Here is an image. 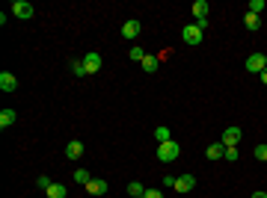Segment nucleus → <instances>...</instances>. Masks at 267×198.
<instances>
[{
  "label": "nucleus",
  "instance_id": "16",
  "mask_svg": "<svg viewBox=\"0 0 267 198\" xmlns=\"http://www.w3.org/2000/svg\"><path fill=\"white\" fill-rule=\"evenodd\" d=\"M193 15H196V21L199 18H208V0H196L193 3Z\"/></svg>",
  "mask_w": 267,
  "mask_h": 198
},
{
  "label": "nucleus",
  "instance_id": "12",
  "mask_svg": "<svg viewBox=\"0 0 267 198\" xmlns=\"http://www.w3.org/2000/svg\"><path fill=\"white\" fill-rule=\"evenodd\" d=\"M223 154H226V145H223V142H211V145L205 148V157H208V160H220Z\"/></svg>",
  "mask_w": 267,
  "mask_h": 198
},
{
  "label": "nucleus",
  "instance_id": "10",
  "mask_svg": "<svg viewBox=\"0 0 267 198\" xmlns=\"http://www.w3.org/2000/svg\"><path fill=\"white\" fill-rule=\"evenodd\" d=\"M140 30H143V24H140L137 18L122 24V36H125V39H137V36H140Z\"/></svg>",
  "mask_w": 267,
  "mask_h": 198
},
{
  "label": "nucleus",
  "instance_id": "7",
  "mask_svg": "<svg viewBox=\"0 0 267 198\" xmlns=\"http://www.w3.org/2000/svg\"><path fill=\"white\" fill-rule=\"evenodd\" d=\"M18 89V77L15 74H9V71H0V92H15Z\"/></svg>",
  "mask_w": 267,
  "mask_h": 198
},
{
  "label": "nucleus",
  "instance_id": "17",
  "mask_svg": "<svg viewBox=\"0 0 267 198\" xmlns=\"http://www.w3.org/2000/svg\"><path fill=\"white\" fill-rule=\"evenodd\" d=\"M244 27H247V30H259V27H262V21H259V15H253V12H247V15H244Z\"/></svg>",
  "mask_w": 267,
  "mask_h": 198
},
{
  "label": "nucleus",
  "instance_id": "24",
  "mask_svg": "<svg viewBox=\"0 0 267 198\" xmlns=\"http://www.w3.org/2000/svg\"><path fill=\"white\" fill-rule=\"evenodd\" d=\"M262 9H265V0H250V12L253 15H259Z\"/></svg>",
  "mask_w": 267,
  "mask_h": 198
},
{
  "label": "nucleus",
  "instance_id": "19",
  "mask_svg": "<svg viewBox=\"0 0 267 198\" xmlns=\"http://www.w3.org/2000/svg\"><path fill=\"white\" fill-rule=\"evenodd\" d=\"M128 196H131V198H143V196H146V187L134 181V184H128Z\"/></svg>",
  "mask_w": 267,
  "mask_h": 198
},
{
  "label": "nucleus",
  "instance_id": "31",
  "mask_svg": "<svg viewBox=\"0 0 267 198\" xmlns=\"http://www.w3.org/2000/svg\"><path fill=\"white\" fill-rule=\"evenodd\" d=\"M253 198H267V193L265 190H259V193H253Z\"/></svg>",
  "mask_w": 267,
  "mask_h": 198
},
{
  "label": "nucleus",
  "instance_id": "4",
  "mask_svg": "<svg viewBox=\"0 0 267 198\" xmlns=\"http://www.w3.org/2000/svg\"><path fill=\"white\" fill-rule=\"evenodd\" d=\"M33 12H36V9H33V3H27V0H15V3H12V15L21 18V21L33 18Z\"/></svg>",
  "mask_w": 267,
  "mask_h": 198
},
{
  "label": "nucleus",
  "instance_id": "21",
  "mask_svg": "<svg viewBox=\"0 0 267 198\" xmlns=\"http://www.w3.org/2000/svg\"><path fill=\"white\" fill-rule=\"evenodd\" d=\"M128 56H131V59H134V62H143V59H146V56H149V53H146V50H143V47H131V53H128Z\"/></svg>",
  "mask_w": 267,
  "mask_h": 198
},
{
  "label": "nucleus",
  "instance_id": "14",
  "mask_svg": "<svg viewBox=\"0 0 267 198\" xmlns=\"http://www.w3.org/2000/svg\"><path fill=\"white\" fill-rule=\"evenodd\" d=\"M15 121H18L15 110H3V113H0V127H3V130H6V127H12Z\"/></svg>",
  "mask_w": 267,
  "mask_h": 198
},
{
  "label": "nucleus",
  "instance_id": "8",
  "mask_svg": "<svg viewBox=\"0 0 267 198\" xmlns=\"http://www.w3.org/2000/svg\"><path fill=\"white\" fill-rule=\"evenodd\" d=\"M83 65H86V74H98L101 71V53H86Z\"/></svg>",
  "mask_w": 267,
  "mask_h": 198
},
{
  "label": "nucleus",
  "instance_id": "26",
  "mask_svg": "<svg viewBox=\"0 0 267 198\" xmlns=\"http://www.w3.org/2000/svg\"><path fill=\"white\" fill-rule=\"evenodd\" d=\"M223 157H226L229 163H235V160H238V148H226V154H223Z\"/></svg>",
  "mask_w": 267,
  "mask_h": 198
},
{
  "label": "nucleus",
  "instance_id": "32",
  "mask_svg": "<svg viewBox=\"0 0 267 198\" xmlns=\"http://www.w3.org/2000/svg\"><path fill=\"white\" fill-rule=\"evenodd\" d=\"M265 62H267V53H265Z\"/></svg>",
  "mask_w": 267,
  "mask_h": 198
},
{
  "label": "nucleus",
  "instance_id": "3",
  "mask_svg": "<svg viewBox=\"0 0 267 198\" xmlns=\"http://www.w3.org/2000/svg\"><path fill=\"white\" fill-rule=\"evenodd\" d=\"M241 136H244V130H241V127H226V130H223V136H220V142H223L226 148H238Z\"/></svg>",
  "mask_w": 267,
  "mask_h": 198
},
{
  "label": "nucleus",
  "instance_id": "27",
  "mask_svg": "<svg viewBox=\"0 0 267 198\" xmlns=\"http://www.w3.org/2000/svg\"><path fill=\"white\" fill-rule=\"evenodd\" d=\"M196 27H199V30H202V33H205V30H208V27H211V21H208V18H199V21H196Z\"/></svg>",
  "mask_w": 267,
  "mask_h": 198
},
{
  "label": "nucleus",
  "instance_id": "9",
  "mask_svg": "<svg viewBox=\"0 0 267 198\" xmlns=\"http://www.w3.org/2000/svg\"><path fill=\"white\" fill-rule=\"evenodd\" d=\"M83 154H86V151H83V142H80V139H71V142L65 145V157H68V160H80Z\"/></svg>",
  "mask_w": 267,
  "mask_h": 198
},
{
  "label": "nucleus",
  "instance_id": "2",
  "mask_svg": "<svg viewBox=\"0 0 267 198\" xmlns=\"http://www.w3.org/2000/svg\"><path fill=\"white\" fill-rule=\"evenodd\" d=\"M202 30L196 27V24H187L184 30H181V39H184V44H190V47H196V44H202Z\"/></svg>",
  "mask_w": 267,
  "mask_h": 198
},
{
  "label": "nucleus",
  "instance_id": "13",
  "mask_svg": "<svg viewBox=\"0 0 267 198\" xmlns=\"http://www.w3.org/2000/svg\"><path fill=\"white\" fill-rule=\"evenodd\" d=\"M140 65H143V71H146V74H155V71L160 68V56H146Z\"/></svg>",
  "mask_w": 267,
  "mask_h": 198
},
{
  "label": "nucleus",
  "instance_id": "6",
  "mask_svg": "<svg viewBox=\"0 0 267 198\" xmlns=\"http://www.w3.org/2000/svg\"><path fill=\"white\" fill-rule=\"evenodd\" d=\"M175 193H190V190H196V175H181V178H175V187H172Z\"/></svg>",
  "mask_w": 267,
  "mask_h": 198
},
{
  "label": "nucleus",
  "instance_id": "30",
  "mask_svg": "<svg viewBox=\"0 0 267 198\" xmlns=\"http://www.w3.org/2000/svg\"><path fill=\"white\" fill-rule=\"evenodd\" d=\"M259 80H262V83H265V86H267V68H265V71H262V74H259Z\"/></svg>",
  "mask_w": 267,
  "mask_h": 198
},
{
  "label": "nucleus",
  "instance_id": "25",
  "mask_svg": "<svg viewBox=\"0 0 267 198\" xmlns=\"http://www.w3.org/2000/svg\"><path fill=\"white\" fill-rule=\"evenodd\" d=\"M36 187H39V190H48V187H51V178H48V175H39V178H36Z\"/></svg>",
  "mask_w": 267,
  "mask_h": 198
},
{
  "label": "nucleus",
  "instance_id": "5",
  "mask_svg": "<svg viewBox=\"0 0 267 198\" xmlns=\"http://www.w3.org/2000/svg\"><path fill=\"white\" fill-rule=\"evenodd\" d=\"M244 68H247L250 74H262V71L267 68V62H265V53H253V56L247 59V65H244Z\"/></svg>",
  "mask_w": 267,
  "mask_h": 198
},
{
  "label": "nucleus",
  "instance_id": "23",
  "mask_svg": "<svg viewBox=\"0 0 267 198\" xmlns=\"http://www.w3.org/2000/svg\"><path fill=\"white\" fill-rule=\"evenodd\" d=\"M256 160H262V163H267V145H256Z\"/></svg>",
  "mask_w": 267,
  "mask_h": 198
},
{
  "label": "nucleus",
  "instance_id": "18",
  "mask_svg": "<svg viewBox=\"0 0 267 198\" xmlns=\"http://www.w3.org/2000/svg\"><path fill=\"white\" fill-rule=\"evenodd\" d=\"M71 178H74V184H80V187H86V184H89V181H92V175H89V172H86V169H77V172H74V175H71Z\"/></svg>",
  "mask_w": 267,
  "mask_h": 198
},
{
  "label": "nucleus",
  "instance_id": "11",
  "mask_svg": "<svg viewBox=\"0 0 267 198\" xmlns=\"http://www.w3.org/2000/svg\"><path fill=\"white\" fill-rule=\"evenodd\" d=\"M107 190H110L107 181H98V178H92V181L86 184V193H89V196H107Z\"/></svg>",
  "mask_w": 267,
  "mask_h": 198
},
{
  "label": "nucleus",
  "instance_id": "15",
  "mask_svg": "<svg viewBox=\"0 0 267 198\" xmlns=\"http://www.w3.org/2000/svg\"><path fill=\"white\" fill-rule=\"evenodd\" d=\"M45 196H48V198H65V196H68V190H65L62 184H51V187L45 190Z\"/></svg>",
  "mask_w": 267,
  "mask_h": 198
},
{
  "label": "nucleus",
  "instance_id": "20",
  "mask_svg": "<svg viewBox=\"0 0 267 198\" xmlns=\"http://www.w3.org/2000/svg\"><path fill=\"white\" fill-rule=\"evenodd\" d=\"M155 139H158V145H160V142H169V139H172L169 127H155Z\"/></svg>",
  "mask_w": 267,
  "mask_h": 198
},
{
  "label": "nucleus",
  "instance_id": "22",
  "mask_svg": "<svg viewBox=\"0 0 267 198\" xmlns=\"http://www.w3.org/2000/svg\"><path fill=\"white\" fill-rule=\"evenodd\" d=\"M71 71H74L77 77H86V65H83V59H74V62H71Z\"/></svg>",
  "mask_w": 267,
  "mask_h": 198
},
{
  "label": "nucleus",
  "instance_id": "1",
  "mask_svg": "<svg viewBox=\"0 0 267 198\" xmlns=\"http://www.w3.org/2000/svg\"><path fill=\"white\" fill-rule=\"evenodd\" d=\"M178 154H181V145H178L175 139L158 145V160H160V163H172V160H178Z\"/></svg>",
  "mask_w": 267,
  "mask_h": 198
},
{
  "label": "nucleus",
  "instance_id": "28",
  "mask_svg": "<svg viewBox=\"0 0 267 198\" xmlns=\"http://www.w3.org/2000/svg\"><path fill=\"white\" fill-rule=\"evenodd\" d=\"M143 198H163V193H160V190H146Z\"/></svg>",
  "mask_w": 267,
  "mask_h": 198
},
{
  "label": "nucleus",
  "instance_id": "29",
  "mask_svg": "<svg viewBox=\"0 0 267 198\" xmlns=\"http://www.w3.org/2000/svg\"><path fill=\"white\" fill-rule=\"evenodd\" d=\"M163 187H169V190H172V187H175V178H172V175H166V178H163Z\"/></svg>",
  "mask_w": 267,
  "mask_h": 198
}]
</instances>
